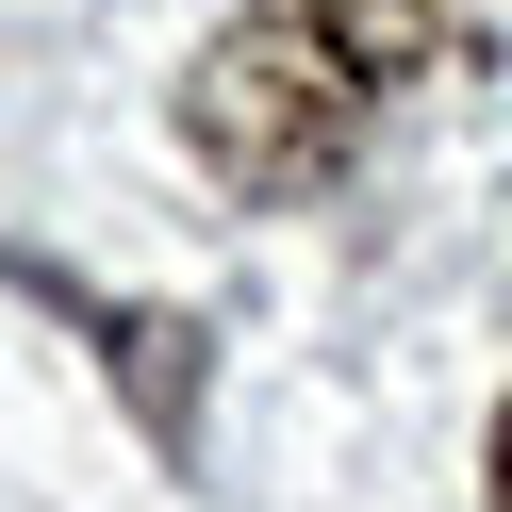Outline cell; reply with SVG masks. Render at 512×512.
Here are the masks:
<instances>
[{"instance_id":"cell-1","label":"cell","mask_w":512,"mask_h":512,"mask_svg":"<svg viewBox=\"0 0 512 512\" xmlns=\"http://www.w3.org/2000/svg\"><path fill=\"white\" fill-rule=\"evenodd\" d=\"M182 149H199L232 199H314V182H347V149H364V83L331 67V34H314L298 0H281V17H232V34L182 67Z\"/></svg>"},{"instance_id":"cell-2","label":"cell","mask_w":512,"mask_h":512,"mask_svg":"<svg viewBox=\"0 0 512 512\" xmlns=\"http://www.w3.org/2000/svg\"><path fill=\"white\" fill-rule=\"evenodd\" d=\"M314 34H331V67L364 83V100H397V83H430L446 50H479V0H298Z\"/></svg>"},{"instance_id":"cell-3","label":"cell","mask_w":512,"mask_h":512,"mask_svg":"<svg viewBox=\"0 0 512 512\" xmlns=\"http://www.w3.org/2000/svg\"><path fill=\"white\" fill-rule=\"evenodd\" d=\"M17 281H50V265H17ZM50 298H67V281H50ZM67 314L116 347V380H133L149 446H199V331H182V314H116V298H67Z\"/></svg>"},{"instance_id":"cell-4","label":"cell","mask_w":512,"mask_h":512,"mask_svg":"<svg viewBox=\"0 0 512 512\" xmlns=\"http://www.w3.org/2000/svg\"><path fill=\"white\" fill-rule=\"evenodd\" d=\"M496 512H512V397H496Z\"/></svg>"}]
</instances>
